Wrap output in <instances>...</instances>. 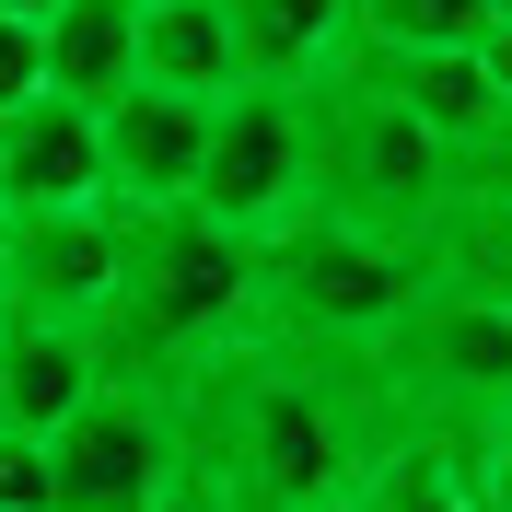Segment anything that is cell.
<instances>
[{"mask_svg":"<svg viewBox=\"0 0 512 512\" xmlns=\"http://www.w3.org/2000/svg\"><path fill=\"white\" fill-rule=\"evenodd\" d=\"M256 338V233L210 222L198 198H163L128 233V280L105 303L94 350L117 384H187Z\"/></svg>","mask_w":512,"mask_h":512,"instance_id":"cell-1","label":"cell"},{"mask_svg":"<svg viewBox=\"0 0 512 512\" xmlns=\"http://www.w3.org/2000/svg\"><path fill=\"white\" fill-rule=\"evenodd\" d=\"M419 291H431L419 245H384V233H350L326 210H303L291 233L256 245V338H280L303 361H373L408 326Z\"/></svg>","mask_w":512,"mask_h":512,"instance_id":"cell-2","label":"cell"},{"mask_svg":"<svg viewBox=\"0 0 512 512\" xmlns=\"http://www.w3.org/2000/svg\"><path fill=\"white\" fill-rule=\"evenodd\" d=\"M315 210L350 233H384V245H431V222L454 210V152L361 59L315 82Z\"/></svg>","mask_w":512,"mask_h":512,"instance_id":"cell-3","label":"cell"},{"mask_svg":"<svg viewBox=\"0 0 512 512\" xmlns=\"http://www.w3.org/2000/svg\"><path fill=\"white\" fill-rule=\"evenodd\" d=\"M361 396H373L384 443L396 431H431V443H478L512 419V303L489 291H419L408 326L361 361Z\"/></svg>","mask_w":512,"mask_h":512,"instance_id":"cell-4","label":"cell"},{"mask_svg":"<svg viewBox=\"0 0 512 512\" xmlns=\"http://www.w3.org/2000/svg\"><path fill=\"white\" fill-rule=\"evenodd\" d=\"M198 210L233 233H291L315 210V82H245L210 105V152H198Z\"/></svg>","mask_w":512,"mask_h":512,"instance_id":"cell-5","label":"cell"},{"mask_svg":"<svg viewBox=\"0 0 512 512\" xmlns=\"http://www.w3.org/2000/svg\"><path fill=\"white\" fill-rule=\"evenodd\" d=\"M47 466H59V512H152L163 478L187 466V408H175V384H117L105 373L94 396L47 431Z\"/></svg>","mask_w":512,"mask_h":512,"instance_id":"cell-6","label":"cell"},{"mask_svg":"<svg viewBox=\"0 0 512 512\" xmlns=\"http://www.w3.org/2000/svg\"><path fill=\"white\" fill-rule=\"evenodd\" d=\"M128 233H140V210H128V198H82V210H12V222H0L12 315L105 326V303H117V280H128Z\"/></svg>","mask_w":512,"mask_h":512,"instance_id":"cell-7","label":"cell"},{"mask_svg":"<svg viewBox=\"0 0 512 512\" xmlns=\"http://www.w3.org/2000/svg\"><path fill=\"white\" fill-rule=\"evenodd\" d=\"M105 128V187L128 210H163V198L198 187V152H210V94H163V82H128L117 105H94Z\"/></svg>","mask_w":512,"mask_h":512,"instance_id":"cell-8","label":"cell"},{"mask_svg":"<svg viewBox=\"0 0 512 512\" xmlns=\"http://www.w3.org/2000/svg\"><path fill=\"white\" fill-rule=\"evenodd\" d=\"M0 198H12V210H82V198H117V187H105L94 105H70V94L12 105V117H0Z\"/></svg>","mask_w":512,"mask_h":512,"instance_id":"cell-9","label":"cell"},{"mask_svg":"<svg viewBox=\"0 0 512 512\" xmlns=\"http://www.w3.org/2000/svg\"><path fill=\"white\" fill-rule=\"evenodd\" d=\"M94 384H105L94 326H47V315H12V326H0V431H35V443H47Z\"/></svg>","mask_w":512,"mask_h":512,"instance_id":"cell-10","label":"cell"},{"mask_svg":"<svg viewBox=\"0 0 512 512\" xmlns=\"http://www.w3.org/2000/svg\"><path fill=\"white\" fill-rule=\"evenodd\" d=\"M350 59L373 70V82L408 105V117L443 140V152H466V140L501 117V82H489V59H478V47H350Z\"/></svg>","mask_w":512,"mask_h":512,"instance_id":"cell-11","label":"cell"},{"mask_svg":"<svg viewBox=\"0 0 512 512\" xmlns=\"http://www.w3.org/2000/svg\"><path fill=\"white\" fill-rule=\"evenodd\" d=\"M140 82L163 94H245V47H233V0H140Z\"/></svg>","mask_w":512,"mask_h":512,"instance_id":"cell-12","label":"cell"},{"mask_svg":"<svg viewBox=\"0 0 512 512\" xmlns=\"http://www.w3.org/2000/svg\"><path fill=\"white\" fill-rule=\"evenodd\" d=\"M140 82V0H59L47 12V94L117 105Z\"/></svg>","mask_w":512,"mask_h":512,"instance_id":"cell-13","label":"cell"},{"mask_svg":"<svg viewBox=\"0 0 512 512\" xmlns=\"http://www.w3.org/2000/svg\"><path fill=\"white\" fill-rule=\"evenodd\" d=\"M245 82H326L350 59V0H233Z\"/></svg>","mask_w":512,"mask_h":512,"instance_id":"cell-14","label":"cell"},{"mask_svg":"<svg viewBox=\"0 0 512 512\" xmlns=\"http://www.w3.org/2000/svg\"><path fill=\"white\" fill-rule=\"evenodd\" d=\"M338 512H478L466 501V466H454V443H431V431H396V443H373V466L350 478V501Z\"/></svg>","mask_w":512,"mask_h":512,"instance_id":"cell-15","label":"cell"},{"mask_svg":"<svg viewBox=\"0 0 512 512\" xmlns=\"http://www.w3.org/2000/svg\"><path fill=\"white\" fill-rule=\"evenodd\" d=\"M419 268H431L443 291L512 303V198H454L443 222H431V245H419Z\"/></svg>","mask_w":512,"mask_h":512,"instance_id":"cell-16","label":"cell"},{"mask_svg":"<svg viewBox=\"0 0 512 512\" xmlns=\"http://www.w3.org/2000/svg\"><path fill=\"white\" fill-rule=\"evenodd\" d=\"M501 0H350V47H478Z\"/></svg>","mask_w":512,"mask_h":512,"instance_id":"cell-17","label":"cell"},{"mask_svg":"<svg viewBox=\"0 0 512 512\" xmlns=\"http://www.w3.org/2000/svg\"><path fill=\"white\" fill-rule=\"evenodd\" d=\"M0 512H59V466L35 431H0Z\"/></svg>","mask_w":512,"mask_h":512,"instance_id":"cell-18","label":"cell"},{"mask_svg":"<svg viewBox=\"0 0 512 512\" xmlns=\"http://www.w3.org/2000/svg\"><path fill=\"white\" fill-rule=\"evenodd\" d=\"M47 94V24H24V12H0V117L12 105Z\"/></svg>","mask_w":512,"mask_h":512,"instance_id":"cell-19","label":"cell"},{"mask_svg":"<svg viewBox=\"0 0 512 512\" xmlns=\"http://www.w3.org/2000/svg\"><path fill=\"white\" fill-rule=\"evenodd\" d=\"M454 198H512V105L454 152Z\"/></svg>","mask_w":512,"mask_h":512,"instance_id":"cell-20","label":"cell"},{"mask_svg":"<svg viewBox=\"0 0 512 512\" xmlns=\"http://www.w3.org/2000/svg\"><path fill=\"white\" fill-rule=\"evenodd\" d=\"M454 466H466V501L478 512H512V419L478 431V443H454Z\"/></svg>","mask_w":512,"mask_h":512,"instance_id":"cell-21","label":"cell"},{"mask_svg":"<svg viewBox=\"0 0 512 512\" xmlns=\"http://www.w3.org/2000/svg\"><path fill=\"white\" fill-rule=\"evenodd\" d=\"M152 512H233V489H222V478H210V466L187 454V466L163 478V501H152Z\"/></svg>","mask_w":512,"mask_h":512,"instance_id":"cell-22","label":"cell"},{"mask_svg":"<svg viewBox=\"0 0 512 512\" xmlns=\"http://www.w3.org/2000/svg\"><path fill=\"white\" fill-rule=\"evenodd\" d=\"M478 59H489V82H501V105H512V12H501V24L478 35Z\"/></svg>","mask_w":512,"mask_h":512,"instance_id":"cell-23","label":"cell"},{"mask_svg":"<svg viewBox=\"0 0 512 512\" xmlns=\"http://www.w3.org/2000/svg\"><path fill=\"white\" fill-rule=\"evenodd\" d=\"M0 12H24V24H47V12H59V0H0Z\"/></svg>","mask_w":512,"mask_h":512,"instance_id":"cell-24","label":"cell"},{"mask_svg":"<svg viewBox=\"0 0 512 512\" xmlns=\"http://www.w3.org/2000/svg\"><path fill=\"white\" fill-rule=\"evenodd\" d=\"M0 326H12V268H0Z\"/></svg>","mask_w":512,"mask_h":512,"instance_id":"cell-25","label":"cell"},{"mask_svg":"<svg viewBox=\"0 0 512 512\" xmlns=\"http://www.w3.org/2000/svg\"><path fill=\"white\" fill-rule=\"evenodd\" d=\"M0 222H12V198H0Z\"/></svg>","mask_w":512,"mask_h":512,"instance_id":"cell-26","label":"cell"},{"mask_svg":"<svg viewBox=\"0 0 512 512\" xmlns=\"http://www.w3.org/2000/svg\"><path fill=\"white\" fill-rule=\"evenodd\" d=\"M501 12H512V0H501Z\"/></svg>","mask_w":512,"mask_h":512,"instance_id":"cell-27","label":"cell"}]
</instances>
